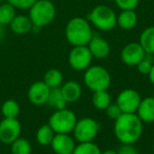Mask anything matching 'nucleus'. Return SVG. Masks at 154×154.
Instances as JSON below:
<instances>
[{
	"label": "nucleus",
	"instance_id": "dca6fc26",
	"mask_svg": "<svg viewBox=\"0 0 154 154\" xmlns=\"http://www.w3.org/2000/svg\"><path fill=\"white\" fill-rule=\"evenodd\" d=\"M136 114L143 124L154 122V97L148 96L146 98H141Z\"/></svg>",
	"mask_w": 154,
	"mask_h": 154
},
{
	"label": "nucleus",
	"instance_id": "c756f323",
	"mask_svg": "<svg viewBox=\"0 0 154 154\" xmlns=\"http://www.w3.org/2000/svg\"><path fill=\"white\" fill-rule=\"evenodd\" d=\"M37 0H7V2H9L11 5H13L16 10H21V11H26V10H30V8L36 2Z\"/></svg>",
	"mask_w": 154,
	"mask_h": 154
},
{
	"label": "nucleus",
	"instance_id": "bb28decb",
	"mask_svg": "<svg viewBox=\"0 0 154 154\" xmlns=\"http://www.w3.org/2000/svg\"><path fill=\"white\" fill-rule=\"evenodd\" d=\"M72 154H101V150L94 141L78 143Z\"/></svg>",
	"mask_w": 154,
	"mask_h": 154
},
{
	"label": "nucleus",
	"instance_id": "c9c22d12",
	"mask_svg": "<svg viewBox=\"0 0 154 154\" xmlns=\"http://www.w3.org/2000/svg\"><path fill=\"white\" fill-rule=\"evenodd\" d=\"M152 149H153V153H154V141H153V145H152Z\"/></svg>",
	"mask_w": 154,
	"mask_h": 154
},
{
	"label": "nucleus",
	"instance_id": "4be33fe9",
	"mask_svg": "<svg viewBox=\"0 0 154 154\" xmlns=\"http://www.w3.org/2000/svg\"><path fill=\"white\" fill-rule=\"evenodd\" d=\"M47 105L50 108L55 110H60V109H64L66 108V101L64 100L63 96H62V93L60 88H56V89H51L50 91L49 97H48V101Z\"/></svg>",
	"mask_w": 154,
	"mask_h": 154
},
{
	"label": "nucleus",
	"instance_id": "7c9ffc66",
	"mask_svg": "<svg viewBox=\"0 0 154 154\" xmlns=\"http://www.w3.org/2000/svg\"><path fill=\"white\" fill-rule=\"evenodd\" d=\"M107 116L110 118L111 120H116L120 115H122V110L119 109V107L117 106L116 103H112L107 109L105 110Z\"/></svg>",
	"mask_w": 154,
	"mask_h": 154
},
{
	"label": "nucleus",
	"instance_id": "a211bd4d",
	"mask_svg": "<svg viewBox=\"0 0 154 154\" xmlns=\"http://www.w3.org/2000/svg\"><path fill=\"white\" fill-rule=\"evenodd\" d=\"M137 22H138V16L135 11H132V10L120 11V13L117 14L116 26L124 31L133 30L136 26Z\"/></svg>",
	"mask_w": 154,
	"mask_h": 154
},
{
	"label": "nucleus",
	"instance_id": "423d86ee",
	"mask_svg": "<svg viewBox=\"0 0 154 154\" xmlns=\"http://www.w3.org/2000/svg\"><path fill=\"white\" fill-rule=\"evenodd\" d=\"M77 116L72 110L66 108L55 110L49 117V126L56 134H70L72 133L77 122Z\"/></svg>",
	"mask_w": 154,
	"mask_h": 154
},
{
	"label": "nucleus",
	"instance_id": "f8f14e48",
	"mask_svg": "<svg viewBox=\"0 0 154 154\" xmlns=\"http://www.w3.org/2000/svg\"><path fill=\"white\" fill-rule=\"evenodd\" d=\"M51 89L45 84V82H35L28 90V99L34 106H43L47 103Z\"/></svg>",
	"mask_w": 154,
	"mask_h": 154
},
{
	"label": "nucleus",
	"instance_id": "1a4fd4ad",
	"mask_svg": "<svg viewBox=\"0 0 154 154\" xmlns=\"http://www.w3.org/2000/svg\"><path fill=\"white\" fill-rule=\"evenodd\" d=\"M141 101V96L134 89H125L118 93L116 101L122 113H136Z\"/></svg>",
	"mask_w": 154,
	"mask_h": 154
},
{
	"label": "nucleus",
	"instance_id": "f03ea898",
	"mask_svg": "<svg viewBox=\"0 0 154 154\" xmlns=\"http://www.w3.org/2000/svg\"><path fill=\"white\" fill-rule=\"evenodd\" d=\"M94 33L89 20L79 16L71 18L64 28V36L66 41L73 47L88 45Z\"/></svg>",
	"mask_w": 154,
	"mask_h": 154
},
{
	"label": "nucleus",
	"instance_id": "cd10ccee",
	"mask_svg": "<svg viewBox=\"0 0 154 154\" xmlns=\"http://www.w3.org/2000/svg\"><path fill=\"white\" fill-rule=\"evenodd\" d=\"M154 64V59H153V55H147L138 62V64L136 66L137 71L140 73L141 75H148L151 71L152 66Z\"/></svg>",
	"mask_w": 154,
	"mask_h": 154
},
{
	"label": "nucleus",
	"instance_id": "72a5a7b5",
	"mask_svg": "<svg viewBox=\"0 0 154 154\" xmlns=\"http://www.w3.org/2000/svg\"><path fill=\"white\" fill-rule=\"evenodd\" d=\"M5 26H1V24H0V40H2V39H3V37H5Z\"/></svg>",
	"mask_w": 154,
	"mask_h": 154
},
{
	"label": "nucleus",
	"instance_id": "20e7f679",
	"mask_svg": "<svg viewBox=\"0 0 154 154\" xmlns=\"http://www.w3.org/2000/svg\"><path fill=\"white\" fill-rule=\"evenodd\" d=\"M29 17L33 26L42 29L56 18V7L51 0H37L29 10Z\"/></svg>",
	"mask_w": 154,
	"mask_h": 154
},
{
	"label": "nucleus",
	"instance_id": "393cba45",
	"mask_svg": "<svg viewBox=\"0 0 154 154\" xmlns=\"http://www.w3.org/2000/svg\"><path fill=\"white\" fill-rule=\"evenodd\" d=\"M16 15H17L16 9L13 5H11L9 2L0 3V24L1 26H9Z\"/></svg>",
	"mask_w": 154,
	"mask_h": 154
},
{
	"label": "nucleus",
	"instance_id": "39448f33",
	"mask_svg": "<svg viewBox=\"0 0 154 154\" xmlns=\"http://www.w3.org/2000/svg\"><path fill=\"white\" fill-rule=\"evenodd\" d=\"M84 82L92 92L106 91L111 86V74L103 66H90L84 73Z\"/></svg>",
	"mask_w": 154,
	"mask_h": 154
},
{
	"label": "nucleus",
	"instance_id": "f3484780",
	"mask_svg": "<svg viewBox=\"0 0 154 154\" xmlns=\"http://www.w3.org/2000/svg\"><path fill=\"white\" fill-rule=\"evenodd\" d=\"M11 31L17 35H26L32 32L33 23L30 17L26 15H16L12 22L9 24Z\"/></svg>",
	"mask_w": 154,
	"mask_h": 154
},
{
	"label": "nucleus",
	"instance_id": "f704fd0d",
	"mask_svg": "<svg viewBox=\"0 0 154 154\" xmlns=\"http://www.w3.org/2000/svg\"><path fill=\"white\" fill-rule=\"evenodd\" d=\"M101 154H117V151L112 150V149H108V150H105V151H101Z\"/></svg>",
	"mask_w": 154,
	"mask_h": 154
},
{
	"label": "nucleus",
	"instance_id": "4468645a",
	"mask_svg": "<svg viewBox=\"0 0 154 154\" xmlns=\"http://www.w3.org/2000/svg\"><path fill=\"white\" fill-rule=\"evenodd\" d=\"M88 48L93 58H96V59H105L110 55V52H111L110 43L100 35H93L92 39L88 43Z\"/></svg>",
	"mask_w": 154,
	"mask_h": 154
},
{
	"label": "nucleus",
	"instance_id": "4c0bfd02",
	"mask_svg": "<svg viewBox=\"0 0 154 154\" xmlns=\"http://www.w3.org/2000/svg\"><path fill=\"white\" fill-rule=\"evenodd\" d=\"M103 1H109V0H103Z\"/></svg>",
	"mask_w": 154,
	"mask_h": 154
},
{
	"label": "nucleus",
	"instance_id": "b1692460",
	"mask_svg": "<svg viewBox=\"0 0 154 154\" xmlns=\"http://www.w3.org/2000/svg\"><path fill=\"white\" fill-rule=\"evenodd\" d=\"M1 114L3 118H17L20 114V106L15 99H7L1 105Z\"/></svg>",
	"mask_w": 154,
	"mask_h": 154
},
{
	"label": "nucleus",
	"instance_id": "5701e85b",
	"mask_svg": "<svg viewBox=\"0 0 154 154\" xmlns=\"http://www.w3.org/2000/svg\"><path fill=\"white\" fill-rule=\"evenodd\" d=\"M56 133L49 126V124L39 127L36 132V140L40 146H50Z\"/></svg>",
	"mask_w": 154,
	"mask_h": 154
},
{
	"label": "nucleus",
	"instance_id": "f257e3e1",
	"mask_svg": "<svg viewBox=\"0 0 154 154\" xmlns=\"http://www.w3.org/2000/svg\"><path fill=\"white\" fill-rule=\"evenodd\" d=\"M114 135L120 143L134 145L141 137L143 131V122L136 113H122L114 120Z\"/></svg>",
	"mask_w": 154,
	"mask_h": 154
},
{
	"label": "nucleus",
	"instance_id": "6ab92c4d",
	"mask_svg": "<svg viewBox=\"0 0 154 154\" xmlns=\"http://www.w3.org/2000/svg\"><path fill=\"white\" fill-rule=\"evenodd\" d=\"M139 43L145 50L146 54L154 55V26L143 29L139 36Z\"/></svg>",
	"mask_w": 154,
	"mask_h": 154
},
{
	"label": "nucleus",
	"instance_id": "a878e982",
	"mask_svg": "<svg viewBox=\"0 0 154 154\" xmlns=\"http://www.w3.org/2000/svg\"><path fill=\"white\" fill-rule=\"evenodd\" d=\"M32 146L28 139L18 137L11 143V154H31Z\"/></svg>",
	"mask_w": 154,
	"mask_h": 154
},
{
	"label": "nucleus",
	"instance_id": "0eeeda50",
	"mask_svg": "<svg viewBox=\"0 0 154 154\" xmlns=\"http://www.w3.org/2000/svg\"><path fill=\"white\" fill-rule=\"evenodd\" d=\"M99 124L91 117H84L77 119L73 129V137L77 143H88L96 138L99 132Z\"/></svg>",
	"mask_w": 154,
	"mask_h": 154
},
{
	"label": "nucleus",
	"instance_id": "6e6552de",
	"mask_svg": "<svg viewBox=\"0 0 154 154\" xmlns=\"http://www.w3.org/2000/svg\"><path fill=\"white\" fill-rule=\"evenodd\" d=\"M93 56L88 45H78L71 49L68 56L69 66L76 72L86 71L91 66Z\"/></svg>",
	"mask_w": 154,
	"mask_h": 154
},
{
	"label": "nucleus",
	"instance_id": "473e14b6",
	"mask_svg": "<svg viewBox=\"0 0 154 154\" xmlns=\"http://www.w3.org/2000/svg\"><path fill=\"white\" fill-rule=\"evenodd\" d=\"M148 77H149V80L152 84V86H154V64H153V66H152L150 73L148 74Z\"/></svg>",
	"mask_w": 154,
	"mask_h": 154
},
{
	"label": "nucleus",
	"instance_id": "9b49d317",
	"mask_svg": "<svg viewBox=\"0 0 154 154\" xmlns=\"http://www.w3.org/2000/svg\"><path fill=\"white\" fill-rule=\"evenodd\" d=\"M147 55L145 50L138 41L129 42L122 48L120 52V59L122 63L128 66H136L138 62Z\"/></svg>",
	"mask_w": 154,
	"mask_h": 154
},
{
	"label": "nucleus",
	"instance_id": "ddd939ff",
	"mask_svg": "<svg viewBox=\"0 0 154 154\" xmlns=\"http://www.w3.org/2000/svg\"><path fill=\"white\" fill-rule=\"evenodd\" d=\"M50 146L55 154H72L76 140L70 134H55Z\"/></svg>",
	"mask_w": 154,
	"mask_h": 154
},
{
	"label": "nucleus",
	"instance_id": "412c9836",
	"mask_svg": "<svg viewBox=\"0 0 154 154\" xmlns=\"http://www.w3.org/2000/svg\"><path fill=\"white\" fill-rule=\"evenodd\" d=\"M111 103H112V98L110 93L108 92V90L93 92L92 105L95 109L100 110V111H105Z\"/></svg>",
	"mask_w": 154,
	"mask_h": 154
},
{
	"label": "nucleus",
	"instance_id": "7ed1b4c3",
	"mask_svg": "<svg viewBox=\"0 0 154 154\" xmlns=\"http://www.w3.org/2000/svg\"><path fill=\"white\" fill-rule=\"evenodd\" d=\"M117 14L112 8L107 5H97L90 11L87 19L91 26L101 32H110L114 30L116 26Z\"/></svg>",
	"mask_w": 154,
	"mask_h": 154
},
{
	"label": "nucleus",
	"instance_id": "aec40b11",
	"mask_svg": "<svg viewBox=\"0 0 154 154\" xmlns=\"http://www.w3.org/2000/svg\"><path fill=\"white\" fill-rule=\"evenodd\" d=\"M43 82L50 89L60 88L63 84V74L58 69H50L43 76Z\"/></svg>",
	"mask_w": 154,
	"mask_h": 154
},
{
	"label": "nucleus",
	"instance_id": "9d476101",
	"mask_svg": "<svg viewBox=\"0 0 154 154\" xmlns=\"http://www.w3.org/2000/svg\"><path fill=\"white\" fill-rule=\"evenodd\" d=\"M21 124L18 118H3L0 122V141L5 145H11L20 137Z\"/></svg>",
	"mask_w": 154,
	"mask_h": 154
},
{
	"label": "nucleus",
	"instance_id": "2f4dec72",
	"mask_svg": "<svg viewBox=\"0 0 154 154\" xmlns=\"http://www.w3.org/2000/svg\"><path fill=\"white\" fill-rule=\"evenodd\" d=\"M117 154H139L137 149L134 145H129V143H122L117 150Z\"/></svg>",
	"mask_w": 154,
	"mask_h": 154
},
{
	"label": "nucleus",
	"instance_id": "c85d7f7f",
	"mask_svg": "<svg viewBox=\"0 0 154 154\" xmlns=\"http://www.w3.org/2000/svg\"><path fill=\"white\" fill-rule=\"evenodd\" d=\"M114 2L120 11H135L139 5V0H114Z\"/></svg>",
	"mask_w": 154,
	"mask_h": 154
},
{
	"label": "nucleus",
	"instance_id": "e433bc0d",
	"mask_svg": "<svg viewBox=\"0 0 154 154\" xmlns=\"http://www.w3.org/2000/svg\"><path fill=\"white\" fill-rule=\"evenodd\" d=\"M3 1H5V0H0V3H2Z\"/></svg>",
	"mask_w": 154,
	"mask_h": 154
},
{
	"label": "nucleus",
	"instance_id": "2eb2a0df",
	"mask_svg": "<svg viewBox=\"0 0 154 154\" xmlns=\"http://www.w3.org/2000/svg\"><path fill=\"white\" fill-rule=\"evenodd\" d=\"M60 90L66 103H76L82 94V86L76 80H69V82H63L62 86L60 87Z\"/></svg>",
	"mask_w": 154,
	"mask_h": 154
}]
</instances>
